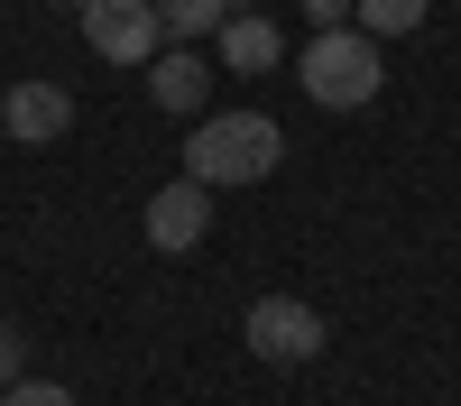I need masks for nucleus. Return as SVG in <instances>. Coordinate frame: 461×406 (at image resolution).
<instances>
[{"mask_svg":"<svg viewBox=\"0 0 461 406\" xmlns=\"http://www.w3.org/2000/svg\"><path fill=\"white\" fill-rule=\"evenodd\" d=\"M286 158V130L267 121V111H212V121H194V139H185V176L203 185H258V176H277Z\"/></svg>","mask_w":461,"mask_h":406,"instance_id":"1","label":"nucleus"},{"mask_svg":"<svg viewBox=\"0 0 461 406\" xmlns=\"http://www.w3.org/2000/svg\"><path fill=\"white\" fill-rule=\"evenodd\" d=\"M378 37H360V28H314L304 37V56H295V84H304V102H323V111H360V102H378Z\"/></svg>","mask_w":461,"mask_h":406,"instance_id":"2","label":"nucleus"},{"mask_svg":"<svg viewBox=\"0 0 461 406\" xmlns=\"http://www.w3.org/2000/svg\"><path fill=\"white\" fill-rule=\"evenodd\" d=\"M84 37H93L102 65H158V56H167L158 0H84Z\"/></svg>","mask_w":461,"mask_h":406,"instance_id":"3","label":"nucleus"},{"mask_svg":"<svg viewBox=\"0 0 461 406\" xmlns=\"http://www.w3.org/2000/svg\"><path fill=\"white\" fill-rule=\"evenodd\" d=\"M240 342H249L258 360L295 369V360H314V351H323V314L304 305V295H258V305L240 314Z\"/></svg>","mask_w":461,"mask_h":406,"instance_id":"4","label":"nucleus"},{"mask_svg":"<svg viewBox=\"0 0 461 406\" xmlns=\"http://www.w3.org/2000/svg\"><path fill=\"white\" fill-rule=\"evenodd\" d=\"M203 231H212V194H203L194 176H176V185L148 194V249L185 258V249H203Z\"/></svg>","mask_w":461,"mask_h":406,"instance_id":"5","label":"nucleus"},{"mask_svg":"<svg viewBox=\"0 0 461 406\" xmlns=\"http://www.w3.org/2000/svg\"><path fill=\"white\" fill-rule=\"evenodd\" d=\"M0 130H10L19 148H56L74 130V93L65 84H10L0 93Z\"/></svg>","mask_w":461,"mask_h":406,"instance_id":"6","label":"nucleus"},{"mask_svg":"<svg viewBox=\"0 0 461 406\" xmlns=\"http://www.w3.org/2000/svg\"><path fill=\"white\" fill-rule=\"evenodd\" d=\"M203 93H212V74H203V56H185V47H167L158 65H148V102H158V111H203Z\"/></svg>","mask_w":461,"mask_h":406,"instance_id":"7","label":"nucleus"},{"mask_svg":"<svg viewBox=\"0 0 461 406\" xmlns=\"http://www.w3.org/2000/svg\"><path fill=\"white\" fill-rule=\"evenodd\" d=\"M221 65H230V74H277V65H286V37L249 10V19H230V28H221Z\"/></svg>","mask_w":461,"mask_h":406,"instance_id":"8","label":"nucleus"},{"mask_svg":"<svg viewBox=\"0 0 461 406\" xmlns=\"http://www.w3.org/2000/svg\"><path fill=\"white\" fill-rule=\"evenodd\" d=\"M158 19H167V47H176V37H221L230 19H249V0H158Z\"/></svg>","mask_w":461,"mask_h":406,"instance_id":"9","label":"nucleus"},{"mask_svg":"<svg viewBox=\"0 0 461 406\" xmlns=\"http://www.w3.org/2000/svg\"><path fill=\"white\" fill-rule=\"evenodd\" d=\"M425 10H434V0H360L351 28L360 37H406V28H425Z\"/></svg>","mask_w":461,"mask_h":406,"instance_id":"10","label":"nucleus"},{"mask_svg":"<svg viewBox=\"0 0 461 406\" xmlns=\"http://www.w3.org/2000/svg\"><path fill=\"white\" fill-rule=\"evenodd\" d=\"M0 406H74V388H56V379H19V388H0Z\"/></svg>","mask_w":461,"mask_h":406,"instance_id":"11","label":"nucleus"},{"mask_svg":"<svg viewBox=\"0 0 461 406\" xmlns=\"http://www.w3.org/2000/svg\"><path fill=\"white\" fill-rule=\"evenodd\" d=\"M19 379H28V332L0 323V388H19Z\"/></svg>","mask_w":461,"mask_h":406,"instance_id":"12","label":"nucleus"},{"mask_svg":"<svg viewBox=\"0 0 461 406\" xmlns=\"http://www.w3.org/2000/svg\"><path fill=\"white\" fill-rule=\"evenodd\" d=\"M351 10H360V0H304V19H314V28H351Z\"/></svg>","mask_w":461,"mask_h":406,"instance_id":"13","label":"nucleus"},{"mask_svg":"<svg viewBox=\"0 0 461 406\" xmlns=\"http://www.w3.org/2000/svg\"><path fill=\"white\" fill-rule=\"evenodd\" d=\"M74 10H84V0H74Z\"/></svg>","mask_w":461,"mask_h":406,"instance_id":"14","label":"nucleus"}]
</instances>
